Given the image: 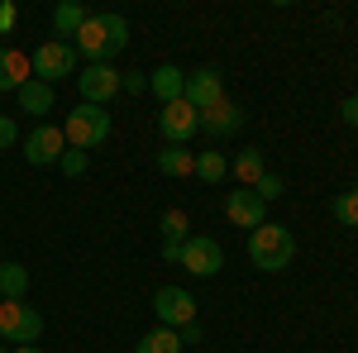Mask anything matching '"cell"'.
Returning <instances> with one entry per match:
<instances>
[{"mask_svg":"<svg viewBox=\"0 0 358 353\" xmlns=\"http://www.w3.org/2000/svg\"><path fill=\"white\" fill-rule=\"evenodd\" d=\"M334 219H339V224H358V191H344V196L334 201Z\"/></svg>","mask_w":358,"mask_h":353,"instance_id":"484cf974","label":"cell"},{"mask_svg":"<svg viewBox=\"0 0 358 353\" xmlns=\"http://www.w3.org/2000/svg\"><path fill=\"white\" fill-rule=\"evenodd\" d=\"M29 67H34V77L38 82H62V77H72L77 72V48L72 43H62V38H48V43H38L34 53H29Z\"/></svg>","mask_w":358,"mask_h":353,"instance_id":"277c9868","label":"cell"},{"mask_svg":"<svg viewBox=\"0 0 358 353\" xmlns=\"http://www.w3.org/2000/svg\"><path fill=\"white\" fill-rule=\"evenodd\" d=\"M224 172H229L224 153H196V177L201 182H224Z\"/></svg>","mask_w":358,"mask_h":353,"instance_id":"603a6c76","label":"cell"},{"mask_svg":"<svg viewBox=\"0 0 358 353\" xmlns=\"http://www.w3.org/2000/svg\"><path fill=\"white\" fill-rule=\"evenodd\" d=\"M201 129H206V134H215V138L239 134V129H244V110L234 106V101H220V106H210L206 115H201Z\"/></svg>","mask_w":358,"mask_h":353,"instance_id":"4fadbf2b","label":"cell"},{"mask_svg":"<svg viewBox=\"0 0 358 353\" xmlns=\"http://www.w3.org/2000/svg\"><path fill=\"white\" fill-rule=\"evenodd\" d=\"M77 91H82L86 106H106L120 91V72H115L110 62H86L82 72H77Z\"/></svg>","mask_w":358,"mask_h":353,"instance_id":"52a82bcc","label":"cell"},{"mask_svg":"<svg viewBox=\"0 0 358 353\" xmlns=\"http://www.w3.org/2000/svg\"><path fill=\"white\" fill-rule=\"evenodd\" d=\"M29 77H34L29 53H20V48H0V91H20Z\"/></svg>","mask_w":358,"mask_h":353,"instance_id":"5bb4252c","label":"cell"},{"mask_svg":"<svg viewBox=\"0 0 358 353\" xmlns=\"http://www.w3.org/2000/svg\"><path fill=\"white\" fill-rule=\"evenodd\" d=\"M177 339H182V349H187V344H201V325H196V320H192V325H182V329H177Z\"/></svg>","mask_w":358,"mask_h":353,"instance_id":"f546056e","label":"cell"},{"mask_svg":"<svg viewBox=\"0 0 358 353\" xmlns=\"http://www.w3.org/2000/svg\"><path fill=\"white\" fill-rule=\"evenodd\" d=\"M182 101H192L196 115H206L210 106H220V101H224V77L215 72V67L192 72V77H187V96H182Z\"/></svg>","mask_w":358,"mask_h":353,"instance_id":"30bf717a","label":"cell"},{"mask_svg":"<svg viewBox=\"0 0 358 353\" xmlns=\"http://www.w3.org/2000/svg\"><path fill=\"white\" fill-rule=\"evenodd\" d=\"M263 172H268V163H263V153H258V148H244V153L234 158V177H239V187H253Z\"/></svg>","mask_w":358,"mask_h":353,"instance_id":"7402d4cb","label":"cell"},{"mask_svg":"<svg viewBox=\"0 0 358 353\" xmlns=\"http://www.w3.org/2000/svg\"><path fill=\"white\" fill-rule=\"evenodd\" d=\"M248 258H253V268H263V272H282L296 258L292 229H287V224H258V229L248 234Z\"/></svg>","mask_w":358,"mask_h":353,"instance_id":"6da1fadb","label":"cell"},{"mask_svg":"<svg viewBox=\"0 0 358 353\" xmlns=\"http://www.w3.org/2000/svg\"><path fill=\"white\" fill-rule=\"evenodd\" d=\"M38 334H43V315L24 305V301H0V339L5 344H38Z\"/></svg>","mask_w":358,"mask_h":353,"instance_id":"3957f363","label":"cell"},{"mask_svg":"<svg viewBox=\"0 0 358 353\" xmlns=\"http://www.w3.org/2000/svg\"><path fill=\"white\" fill-rule=\"evenodd\" d=\"M77 53H82L86 62H106V57H110V34H106V20H101V15H91V20L82 24Z\"/></svg>","mask_w":358,"mask_h":353,"instance_id":"7c38bea8","label":"cell"},{"mask_svg":"<svg viewBox=\"0 0 358 353\" xmlns=\"http://www.w3.org/2000/svg\"><path fill=\"white\" fill-rule=\"evenodd\" d=\"M15 138H20V129H15V120H10V115H0V148H10Z\"/></svg>","mask_w":358,"mask_h":353,"instance_id":"f1b7e54d","label":"cell"},{"mask_svg":"<svg viewBox=\"0 0 358 353\" xmlns=\"http://www.w3.org/2000/svg\"><path fill=\"white\" fill-rule=\"evenodd\" d=\"M158 172H163V177H192L196 153L187 148V143H167L163 153H158Z\"/></svg>","mask_w":358,"mask_h":353,"instance_id":"e0dca14e","label":"cell"},{"mask_svg":"<svg viewBox=\"0 0 358 353\" xmlns=\"http://www.w3.org/2000/svg\"><path fill=\"white\" fill-rule=\"evenodd\" d=\"M248 191H253V196H258V201L268 206V201H277V196H282L287 187H282V177H277V172H263V177H258V182H253Z\"/></svg>","mask_w":358,"mask_h":353,"instance_id":"d4e9b609","label":"cell"},{"mask_svg":"<svg viewBox=\"0 0 358 353\" xmlns=\"http://www.w3.org/2000/svg\"><path fill=\"white\" fill-rule=\"evenodd\" d=\"M62 138L72 143V148H101L106 138H110V115H106V106H72V115H67V124H62Z\"/></svg>","mask_w":358,"mask_h":353,"instance_id":"7a4b0ae2","label":"cell"},{"mask_svg":"<svg viewBox=\"0 0 358 353\" xmlns=\"http://www.w3.org/2000/svg\"><path fill=\"white\" fill-rule=\"evenodd\" d=\"M10 353H43L38 344H20V349H10Z\"/></svg>","mask_w":358,"mask_h":353,"instance_id":"d6a6232c","label":"cell"},{"mask_svg":"<svg viewBox=\"0 0 358 353\" xmlns=\"http://www.w3.org/2000/svg\"><path fill=\"white\" fill-rule=\"evenodd\" d=\"M182 268L192 272V277H215L224 268V248L210 239V234H192L187 244H182V258H177Z\"/></svg>","mask_w":358,"mask_h":353,"instance_id":"5b68a950","label":"cell"},{"mask_svg":"<svg viewBox=\"0 0 358 353\" xmlns=\"http://www.w3.org/2000/svg\"><path fill=\"white\" fill-rule=\"evenodd\" d=\"M62 153H67V138H62V129H57V124H38V129L24 138V158L34 167H53Z\"/></svg>","mask_w":358,"mask_h":353,"instance_id":"ba28073f","label":"cell"},{"mask_svg":"<svg viewBox=\"0 0 358 353\" xmlns=\"http://www.w3.org/2000/svg\"><path fill=\"white\" fill-rule=\"evenodd\" d=\"M101 20H106V34H110V57L124 53V48H129V24H124L120 15H101Z\"/></svg>","mask_w":358,"mask_h":353,"instance_id":"cb8c5ba5","label":"cell"},{"mask_svg":"<svg viewBox=\"0 0 358 353\" xmlns=\"http://www.w3.org/2000/svg\"><path fill=\"white\" fill-rule=\"evenodd\" d=\"M15 101H20L24 115H48V110H53V86L38 82V77H29V82L15 91Z\"/></svg>","mask_w":358,"mask_h":353,"instance_id":"2e32d148","label":"cell"},{"mask_svg":"<svg viewBox=\"0 0 358 353\" xmlns=\"http://www.w3.org/2000/svg\"><path fill=\"white\" fill-rule=\"evenodd\" d=\"M187 239H192V215H187V210H167L163 215V244L182 248Z\"/></svg>","mask_w":358,"mask_h":353,"instance_id":"44dd1931","label":"cell"},{"mask_svg":"<svg viewBox=\"0 0 358 353\" xmlns=\"http://www.w3.org/2000/svg\"><path fill=\"white\" fill-rule=\"evenodd\" d=\"M196 129H201V115L192 110V101H172V106H163V115H158V134H163L167 143H187Z\"/></svg>","mask_w":358,"mask_h":353,"instance_id":"9c48e42d","label":"cell"},{"mask_svg":"<svg viewBox=\"0 0 358 353\" xmlns=\"http://www.w3.org/2000/svg\"><path fill=\"white\" fill-rule=\"evenodd\" d=\"M29 291V272L20 263H0V301H24Z\"/></svg>","mask_w":358,"mask_h":353,"instance_id":"ffe728a7","label":"cell"},{"mask_svg":"<svg viewBox=\"0 0 358 353\" xmlns=\"http://www.w3.org/2000/svg\"><path fill=\"white\" fill-rule=\"evenodd\" d=\"M15 29V5H0V34H10Z\"/></svg>","mask_w":358,"mask_h":353,"instance_id":"1f68e13d","label":"cell"},{"mask_svg":"<svg viewBox=\"0 0 358 353\" xmlns=\"http://www.w3.org/2000/svg\"><path fill=\"white\" fill-rule=\"evenodd\" d=\"M153 315H158V325H167V329L192 325L196 320L192 291H182V287H158V291H153Z\"/></svg>","mask_w":358,"mask_h":353,"instance_id":"8992f818","label":"cell"},{"mask_svg":"<svg viewBox=\"0 0 358 353\" xmlns=\"http://www.w3.org/2000/svg\"><path fill=\"white\" fill-rule=\"evenodd\" d=\"M0 353H5V349H0Z\"/></svg>","mask_w":358,"mask_h":353,"instance_id":"836d02e7","label":"cell"},{"mask_svg":"<svg viewBox=\"0 0 358 353\" xmlns=\"http://www.w3.org/2000/svg\"><path fill=\"white\" fill-rule=\"evenodd\" d=\"M91 20L77 0H62V5H53V29L62 34V43H67V34H82V24Z\"/></svg>","mask_w":358,"mask_h":353,"instance_id":"d6986e66","label":"cell"},{"mask_svg":"<svg viewBox=\"0 0 358 353\" xmlns=\"http://www.w3.org/2000/svg\"><path fill=\"white\" fill-rule=\"evenodd\" d=\"M224 215H229V224H239V229H258V224H268V206L253 196L248 187H239V191H229L224 196Z\"/></svg>","mask_w":358,"mask_h":353,"instance_id":"8fae6325","label":"cell"},{"mask_svg":"<svg viewBox=\"0 0 358 353\" xmlns=\"http://www.w3.org/2000/svg\"><path fill=\"white\" fill-rule=\"evenodd\" d=\"M86 163H91V158H86L82 148H67V153L57 158V167H62L67 177H82V172H86Z\"/></svg>","mask_w":358,"mask_h":353,"instance_id":"4316f807","label":"cell"},{"mask_svg":"<svg viewBox=\"0 0 358 353\" xmlns=\"http://www.w3.org/2000/svg\"><path fill=\"white\" fill-rule=\"evenodd\" d=\"M148 86H153V96H158L163 106H172V101H182V96H187V72L167 62V67H158V72L148 77Z\"/></svg>","mask_w":358,"mask_h":353,"instance_id":"9a60e30c","label":"cell"},{"mask_svg":"<svg viewBox=\"0 0 358 353\" xmlns=\"http://www.w3.org/2000/svg\"><path fill=\"white\" fill-rule=\"evenodd\" d=\"M120 91H148V77H143V72H120Z\"/></svg>","mask_w":358,"mask_h":353,"instance_id":"83f0119b","label":"cell"},{"mask_svg":"<svg viewBox=\"0 0 358 353\" xmlns=\"http://www.w3.org/2000/svg\"><path fill=\"white\" fill-rule=\"evenodd\" d=\"M134 353H182V339H177V329L153 325V329H148V334L134 344Z\"/></svg>","mask_w":358,"mask_h":353,"instance_id":"ac0fdd59","label":"cell"},{"mask_svg":"<svg viewBox=\"0 0 358 353\" xmlns=\"http://www.w3.org/2000/svg\"><path fill=\"white\" fill-rule=\"evenodd\" d=\"M339 115H344V124H354V129H358V96H349V101L339 106Z\"/></svg>","mask_w":358,"mask_h":353,"instance_id":"4dcf8cb0","label":"cell"}]
</instances>
